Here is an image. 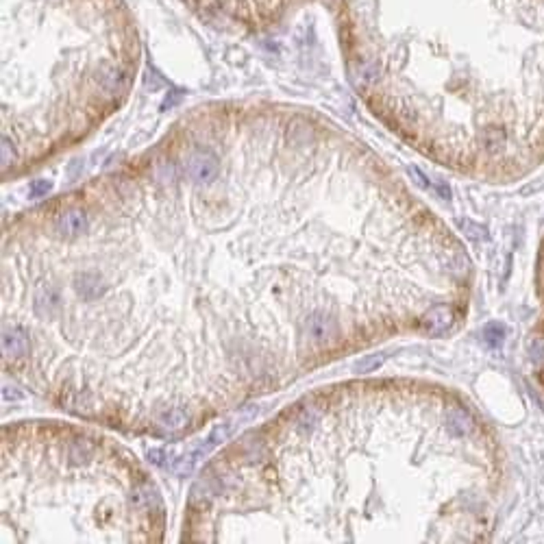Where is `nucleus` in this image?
Instances as JSON below:
<instances>
[{
    "mask_svg": "<svg viewBox=\"0 0 544 544\" xmlns=\"http://www.w3.org/2000/svg\"><path fill=\"white\" fill-rule=\"evenodd\" d=\"M213 22L261 28L274 24L305 0H181Z\"/></svg>",
    "mask_w": 544,
    "mask_h": 544,
    "instance_id": "obj_1",
    "label": "nucleus"
},
{
    "mask_svg": "<svg viewBox=\"0 0 544 544\" xmlns=\"http://www.w3.org/2000/svg\"><path fill=\"white\" fill-rule=\"evenodd\" d=\"M183 172L194 186H207L220 172V159L216 151L203 144H194L183 155Z\"/></svg>",
    "mask_w": 544,
    "mask_h": 544,
    "instance_id": "obj_2",
    "label": "nucleus"
},
{
    "mask_svg": "<svg viewBox=\"0 0 544 544\" xmlns=\"http://www.w3.org/2000/svg\"><path fill=\"white\" fill-rule=\"evenodd\" d=\"M340 336V324L324 311H311L301 322V342L327 346Z\"/></svg>",
    "mask_w": 544,
    "mask_h": 544,
    "instance_id": "obj_3",
    "label": "nucleus"
},
{
    "mask_svg": "<svg viewBox=\"0 0 544 544\" xmlns=\"http://www.w3.org/2000/svg\"><path fill=\"white\" fill-rule=\"evenodd\" d=\"M90 226V218L88 213L83 209H68L63 211L61 216L57 218L55 222V231L61 236V238H68V240H74V238H81L88 231Z\"/></svg>",
    "mask_w": 544,
    "mask_h": 544,
    "instance_id": "obj_4",
    "label": "nucleus"
},
{
    "mask_svg": "<svg viewBox=\"0 0 544 544\" xmlns=\"http://www.w3.org/2000/svg\"><path fill=\"white\" fill-rule=\"evenodd\" d=\"M31 342H28V333L20 327H7L3 331V355L7 361H15L22 359L24 355H28Z\"/></svg>",
    "mask_w": 544,
    "mask_h": 544,
    "instance_id": "obj_5",
    "label": "nucleus"
},
{
    "mask_svg": "<svg viewBox=\"0 0 544 544\" xmlns=\"http://www.w3.org/2000/svg\"><path fill=\"white\" fill-rule=\"evenodd\" d=\"M61 299H59V292L48 286L42 283L35 288V294H33V309L40 318H53L57 314V307H59Z\"/></svg>",
    "mask_w": 544,
    "mask_h": 544,
    "instance_id": "obj_6",
    "label": "nucleus"
},
{
    "mask_svg": "<svg viewBox=\"0 0 544 544\" xmlns=\"http://www.w3.org/2000/svg\"><path fill=\"white\" fill-rule=\"evenodd\" d=\"M453 324V309L449 305H436L425 314L422 318V327L427 333L431 336H440V333H447Z\"/></svg>",
    "mask_w": 544,
    "mask_h": 544,
    "instance_id": "obj_7",
    "label": "nucleus"
},
{
    "mask_svg": "<svg viewBox=\"0 0 544 544\" xmlns=\"http://www.w3.org/2000/svg\"><path fill=\"white\" fill-rule=\"evenodd\" d=\"M72 286H74V290L81 294V299H85V301H96L98 296H103V292H105L103 279L98 277V274H92V272L74 277Z\"/></svg>",
    "mask_w": 544,
    "mask_h": 544,
    "instance_id": "obj_8",
    "label": "nucleus"
},
{
    "mask_svg": "<svg viewBox=\"0 0 544 544\" xmlns=\"http://www.w3.org/2000/svg\"><path fill=\"white\" fill-rule=\"evenodd\" d=\"M157 420L166 431H179L190 422V414L181 407H168L157 416Z\"/></svg>",
    "mask_w": 544,
    "mask_h": 544,
    "instance_id": "obj_9",
    "label": "nucleus"
},
{
    "mask_svg": "<svg viewBox=\"0 0 544 544\" xmlns=\"http://www.w3.org/2000/svg\"><path fill=\"white\" fill-rule=\"evenodd\" d=\"M505 336H507V329H505L501 322H490V324H486V329H484L486 344L492 346V349H497V346H501L503 340H505Z\"/></svg>",
    "mask_w": 544,
    "mask_h": 544,
    "instance_id": "obj_10",
    "label": "nucleus"
},
{
    "mask_svg": "<svg viewBox=\"0 0 544 544\" xmlns=\"http://www.w3.org/2000/svg\"><path fill=\"white\" fill-rule=\"evenodd\" d=\"M92 453H94V442H90V440H74L70 444L72 464H81V461H85Z\"/></svg>",
    "mask_w": 544,
    "mask_h": 544,
    "instance_id": "obj_11",
    "label": "nucleus"
},
{
    "mask_svg": "<svg viewBox=\"0 0 544 544\" xmlns=\"http://www.w3.org/2000/svg\"><path fill=\"white\" fill-rule=\"evenodd\" d=\"M231 431H233V422H224V425H218L216 429L211 431V436L205 440V447L201 449V453L207 449V447H213V444H218V442H224L229 436H231Z\"/></svg>",
    "mask_w": 544,
    "mask_h": 544,
    "instance_id": "obj_12",
    "label": "nucleus"
},
{
    "mask_svg": "<svg viewBox=\"0 0 544 544\" xmlns=\"http://www.w3.org/2000/svg\"><path fill=\"white\" fill-rule=\"evenodd\" d=\"M386 361V355H370V357H364L361 361H357L355 370L357 372H374L379 366H381Z\"/></svg>",
    "mask_w": 544,
    "mask_h": 544,
    "instance_id": "obj_13",
    "label": "nucleus"
},
{
    "mask_svg": "<svg viewBox=\"0 0 544 544\" xmlns=\"http://www.w3.org/2000/svg\"><path fill=\"white\" fill-rule=\"evenodd\" d=\"M53 188L51 181H33L31 186V199H42L44 194H48Z\"/></svg>",
    "mask_w": 544,
    "mask_h": 544,
    "instance_id": "obj_14",
    "label": "nucleus"
},
{
    "mask_svg": "<svg viewBox=\"0 0 544 544\" xmlns=\"http://www.w3.org/2000/svg\"><path fill=\"white\" fill-rule=\"evenodd\" d=\"M457 224H459L461 229L470 231V236H472V238H486V229L477 226V224H472V222H468V220H459Z\"/></svg>",
    "mask_w": 544,
    "mask_h": 544,
    "instance_id": "obj_15",
    "label": "nucleus"
},
{
    "mask_svg": "<svg viewBox=\"0 0 544 544\" xmlns=\"http://www.w3.org/2000/svg\"><path fill=\"white\" fill-rule=\"evenodd\" d=\"M409 174H411V176H414V179L418 181V186H420V188H429V183H427V176H425V174H422V172H420L418 168H414V166H409Z\"/></svg>",
    "mask_w": 544,
    "mask_h": 544,
    "instance_id": "obj_16",
    "label": "nucleus"
}]
</instances>
